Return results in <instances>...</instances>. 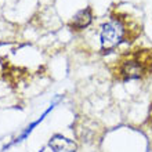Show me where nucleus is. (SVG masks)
<instances>
[{
  "instance_id": "7ed1b4c3",
  "label": "nucleus",
  "mask_w": 152,
  "mask_h": 152,
  "mask_svg": "<svg viewBox=\"0 0 152 152\" xmlns=\"http://www.w3.org/2000/svg\"><path fill=\"white\" fill-rule=\"evenodd\" d=\"M48 147L53 152H76L77 145L73 140H69L62 134H54L48 140Z\"/></svg>"
},
{
  "instance_id": "f257e3e1",
  "label": "nucleus",
  "mask_w": 152,
  "mask_h": 152,
  "mask_svg": "<svg viewBox=\"0 0 152 152\" xmlns=\"http://www.w3.org/2000/svg\"><path fill=\"white\" fill-rule=\"evenodd\" d=\"M127 36V29L123 20L111 18L101 28V48L102 51H109L119 46Z\"/></svg>"
},
{
  "instance_id": "20e7f679",
  "label": "nucleus",
  "mask_w": 152,
  "mask_h": 152,
  "mask_svg": "<svg viewBox=\"0 0 152 152\" xmlns=\"http://www.w3.org/2000/svg\"><path fill=\"white\" fill-rule=\"evenodd\" d=\"M93 21V10L91 7H86L83 10H80L77 14L72 18V21L69 22V26L75 31H82L86 26L91 24Z\"/></svg>"
},
{
  "instance_id": "f03ea898",
  "label": "nucleus",
  "mask_w": 152,
  "mask_h": 152,
  "mask_svg": "<svg viewBox=\"0 0 152 152\" xmlns=\"http://www.w3.org/2000/svg\"><path fill=\"white\" fill-rule=\"evenodd\" d=\"M147 71H148V68L145 65V61L142 58H138L137 56H134L133 58L122 61L119 73L124 77V80H130L142 77Z\"/></svg>"
}]
</instances>
